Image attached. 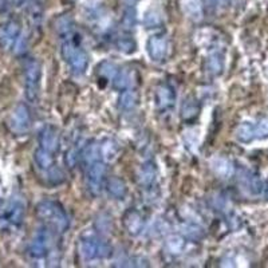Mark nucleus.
<instances>
[{
	"instance_id": "nucleus-7",
	"label": "nucleus",
	"mask_w": 268,
	"mask_h": 268,
	"mask_svg": "<svg viewBox=\"0 0 268 268\" xmlns=\"http://www.w3.org/2000/svg\"><path fill=\"white\" fill-rule=\"evenodd\" d=\"M26 215V205L19 198H11L0 207V221L10 225H20Z\"/></svg>"
},
{
	"instance_id": "nucleus-27",
	"label": "nucleus",
	"mask_w": 268,
	"mask_h": 268,
	"mask_svg": "<svg viewBox=\"0 0 268 268\" xmlns=\"http://www.w3.org/2000/svg\"><path fill=\"white\" fill-rule=\"evenodd\" d=\"M255 136L257 138L268 137V121H261L255 125Z\"/></svg>"
},
{
	"instance_id": "nucleus-11",
	"label": "nucleus",
	"mask_w": 268,
	"mask_h": 268,
	"mask_svg": "<svg viewBox=\"0 0 268 268\" xmlns=\"http://www.w3.org/2000/svg\"><path fill=\"white\" fill-rule=\"evenodd\" d=\"M154 99H156L157 108L160 109V110H162V112H166V110L173 108V105H175V90L172 89L171 86L164 85V83L157 86L156 93H154Z\"/></svg>"
},
{
	"instance_id": "nucleus-21",
	"label": "nucleus",
	"mask_w": 268,
	"mask_h": 268,
	"mask_svg": "<svg viewBox=\"0 0 268 268\" xmlns=\"http://www.w3.org/2000/svg\"><path fill=\"white\" fill-rule=\"evenodd\" d=\"M184 247H185V240H184L181 236H171V238L166 240V248L168 251L173 255H179V253L183 252Z\"/></svg>"
},
{
	"instance_id": "nucleus-25",
	"label": "nucleus",
	"mask_w": 268,
	"mask_h": 268,
	"mask_svg": "<svg viewBox=\"0 0 268 268\" xmlns=\"http://www.w3.org/2000/svg\"><path fill=\"white\" fill-rule=\"evenodd\" d=\"M117 47H118L121 51L130 54V52H134V50H136V43H134V41L130 39V38H121V39H118V42H117Z\"/></svg>"
},
{
	"instance_id": "nucleus-18",
	"label": "nucleus",
	"mask_w": 268,
	"mask_h": 268,
	"mask_svg": "<svg viewBox=\"0 0 268 268\" xmlns=\"http://www.w3.org/2000/svg\"><path fill=\"white\" fill-rule=\"evenodd\" d=\"M198 105H197V100L194 99L193 97H189L186 98L185 100H184L183 104V108H181V116H183L184 119H193L194 117L197 116L198 113Z\"/></svg>"
},
{
	"instance_id": "nucleus-19",
	"label": "nucleus",
	"mask_w": 268,
	"mask_h": 268,
	"mask_svg": "<svg viewBox=\"0 0 268 268\" xmlns=\"http://www.w3.org/2000/svg\"><path fill=\"white\" fill-rule=\"evenodd\" d=\"M154 177H156V168H154V165L152 162H146V164L142 165L141 172H140L141 185H152L153 181H154Z\"/></svg>"
},
{
	"instance_id": "nucleus-30",
	"label": "nucleus",
	"mask_w": 268,
	"mask_h": 268,
	"mask_svg": "<svg viewBox=\"0 0 268 268\" xmlns=\"http://www.w3.org/2000/svg\"><path fill=\"white\" fill-rule=\"evenodd\" d=\"M125 2V4H127L129 7H133L134 4L137 3V0H123Z\"/></svg>"
},
{
	"instance_id": "nucleus-3",
	"label": "nucleus",
	"mask_w": 268,
	"mask_h": 268,
	"mask_svg": "<svg viewBox=\"0 0 268 268\" xmlns=\"http://www.w3.org/2000/svg\"><path fill=\"white\" fill-rule=\"evenodd\" d=\"M0 45L15 54L26 50V38H23L19 23L11 20L0 26Z\"/></svg>"
},
{
	"instance_id": "nucleus-2",
	"label": "nucleus",
	"mask_w": 268,
	"mask_h": 268,
	"mask_svg": "<svg viewBox=\"0 0 268 268\" xmlns=\"http://www.w3.org/2000/svg\"><path fill=\"white\" fill-rule=\"evenodd\" d=\"M37 216L45 225H49L56 232H64L69 228V216L59 203L46 200L37 207Z\"/></svg>"
},
{
	"instance_id": "nucleus-20",
	"label": "nucleus",
	"mask_w": 268,
	"mask_h": 268,
	"mask_svg": "<svg viewBox=\"0 0 268 268\" xmlns=\"http://www.w3.org/2000/svg\"><path fill=\"white\" fill-rule=\"evenodd\" d=\"M137 105V94L131 91V90H126L121 94L119 97V106L123 110H130Z\"/></svg>"
},
{
	"instance_id": "nucleus-10",
	"label": "nucleus",
	"mask_w": 268,
	"mask_h": 268,
	"mask_svg": "<svg viewBox=\"0 0 268 268\" xmlns=\"http://www.w3.org/2000/svg\"><path fill=\"white\" fill-rule=\"evenodd\" d=\"M146 49H148V54H149L150 59L154 60V62H160V60H162L166 56V38L162 37V35L150 37L149 41H148V45H146Z\"/></svg>"
},
{
	"instance_id": "nucleus-29",
	"label": "nucleus",
	"mask_w": 268,
	"mask_h": 268,
	"mask_svg": "<svg viewBox=\"0 0 268 268\" xmlns=\"http://www.w3.org/2000/svg\"><path fill=\"white\" fill-rule=\"evenodd\" d=\"M208 3L211 7L216 8V10H221V8L227 7L228 0H208Z\"/></svg>"
},
{
	"instance_id": "nucleus-22",
	"label": "nucleus",
	"mask_w": 268,
	"mask_h": 268,
	"mask_svg": "<svg viewBox=\"0 0 268 268\" xmlns=\"http://www.w3.org/2000/svg\"><path fill=\"white\" fill-rule=\"evenodd\" d=\"M45 175H46V180H47L50 184H52V185H59L60 183H63L64 180L63 172L60 171L56 165L55 166H52L49 172H46Z\"/></svg>"
},
{
	"instance_id": "nucleus-12",
	"label": "nucleus",
	"mask_w": 268,
	"mask_h": 268,
	"mask_svg": "<svg viewBox=\"0 0 268 268\" xmlns=\"http://www.w3.org/2000/svg\"><path fill=\"white\" fill-rule=\"evenodd\" d=\"M34 162H35L38 169L43 173L49 172L52 166H55L54 165V154L50 153L49 150L41 148V146H38V149L34 152Z\"/></svg>"
},
{
	"instance_id": "nucleus-6",
	"label": "nucleus",
	"mask_w": 268,
	"mask_h": 268,
	"mask_svg": "<svg viewBox=\"0 0 268 268\" xmlns=\"http://www.w3.org/2000/svg\"><path fill=\"white\" fill-rule=\"evenodd\" d=\"M86 164V186L93 196H97L102 190L105 180V166L102 158H95V160L85 161Z\"/></svg>"
},
{
	"instance_id": "nucleus-8",
	"label": "nucleus",
	"mask_w": 268,
	"mask_h": 268,
	"mask_svg": "<svg viewBox=\"0 0 268 268\" xmlns=\"http://www.w3.org/2000/svg\"><path fill=\"white\" fill-rule=\"evenodd\" d=\"M8 126L14 133L24 134L31 126L30 110L24 104L18 105L8 118Z\"/></svg>"
},
{
	"instance_id": "nucleus-5",
	"label": "nucleus",
	"mask_w": 268,
	"mask_h": 268,
	"mask_svg": "<svg viewBox=\"0 0 268 268\" xmlns=\"http://www.w3.org/2000/svg\"><path fill=\"white\" fill-rule=\"evenodd\" d=\"M42 67L37 59H28L24 64V91L30 102H37L39 97Z\"/></svg>"
},
{
	"instance_id": "nucleus-13",
	"label": "nucleus",
	"mask_w": 268,
	"mask_h": 268,
	"mask_svg": "<svg viewBox=\"0 0 268 268\" xmlns=\"http://www.w3.org/2000/svg\"><path fill=\"white\" fill-rule=\"evenodd\" d=\"M123 223H125V227L130 234H138L144 227L141 215L136 211H129L125 219H123Z\"/></svg>"
},
{
	"instance_id": "nucleus-14",
	"label": "nucleus",
	"mask_w": 268,
	"mask_h": 268,
	"mask_svg": "<svg viewBox=\"0 0 268 268\" xmlns=\"http://www.w3.org/2000/svg\"><path fill=\"white\" fill-rule=\"evenodd\" d=\"M212 168L213 172L216 173L219 177L221 179H228L231 177L232 173H233V166H232V162L224 157H217L215 158L212 162Z\"/></svg>"
},
{
	"instance_id": "nucleus-15",
	"label": "nucleus",
	"mask_w": 268,
	"mask_h": 268,
	"mask_svg": "<svg viewBox=\"0 0 268 268\" xmlns=\"http://www.w3.org/2000/svg\"><path fill=\"white\" fill-rule=\"evenodd\" d=\"M181 6L188 18L193 20H200L203 16V10H201L200 0H181Z\"/></svg>"
},
{
	"instance_id": "nucleus-17",
	"label": "nucleus",
	"mask_w": 268,
	"mask_h": 268,
	"mask_svg": "<svg viewBox=\"0 0 268 268\" xmlns=\"http://www.w3.org/2000/svg\"><path fill=\"white\" fill-rule=\"evenodd\" d=\"M108 189L109 193L112 194L114 198H118V200L125 197V194H126V185L118 177H113V179L109 180Z\"/></svg>"
},
{
	"instance_id": "nucleus-28",
	"label": "nucleus",
	"mask_w": 268,
	"mask_h": 268,
	"mask_svg": "<svg viewBox=\"0 0 268 268\" xmlns=\"http://www.w3.org/2000/svg\"><path fill=\"white\" fill-rule=\"evenodd\" d=\"M248 185H250V189L252 190V193H260L261 188H263L261 180L257 176H251L248 179Z\"/></svg>"
},
{
	"instance_id": "nucleus-24",
	"label": "nucleus",
	"mask_w": 268,
	"mask_h": 268,
	"mask_svg": "<svg viewBox=\"0 0 268 268\" xmlns=\"http://www.w3.org/2000/svg\"><path fill=\"white\" fill-rule=\"evenodd\" d=\"M98 70H99V73L102 75H104L105 78H116L117 73H118V70H117V67L114 66L113 63H109V62H104V63L100 64L99 67H98Z\"/></svg>"
},
{
	"instance_id": "nucleus-23",
	"label": "nucleus",
	"mask_w": 268,
	"mask_h": 268,
	"mask_svg": "<svg viewBox=\"0 0 268 268\" xmlns=\"http://www.w3.org/2000/svg\"><path fill=\"white\" fill-rule=\"evenodd\" d=\"M223 69V59L219 54H213L208 58V70L213 74H219Z\"/></svg>"
},
{
	"instance_id": "nucleus-9",
	"label": "nucleus",
	"mask_w": 268,
	"mask_h": 268,
	"mask_svg": "<svg viewBox=\"0 0 268 268\" xmlns=\"http://www.w3.org/2000/svg\"><path fill=\"white\" fill-rule=\"evenodd\" d=\"M38 142H39L41 148L49 150L52 154H55L58 149H59V131H58L55 126L47 125L39 133Z\"/></svg>"
},
{
	"instance_id": "nucleus-1",
	"label": "nucleus",
	"mask_w": 268,
	"mask_h": 268,
	"mask_svg": "<svg viewBox=\"0 0 268 268\" xmlns=\"http://www.w3.org/2000/svg\"><path fill=\"white\" fill-rule=\"evenodd\" d=\"M55 229L49 225H43L35 232L27 250V255L31 261L51 260V256L55 253Z\"/></svg>"
},
{
	"instance_id": "nucleus-4",
	"label": "nucleus",
	"mask_w": 268,
	"mask_h": 268,
	"mask_svg": "<svg viewBox=\"0 0 268 268\" xmlns=\"http://www.w3.org/2000/svg\"><path fill=\"white\" fill-rule=\"evenodd\" d=\"M79 251L85 260H95L109 256L112 247L95 234H83L79 242Z\"/></svg>"
},
{
	"instance_id": "nucleus-16",
	"label": "nucleus",
	"mask_w": 268,
	"mask_h": 268,
	"mask_svg": "<svg viewBox=\"0 0 268 268\" xmlns=\"http://www.w3.org/2000/svg\"><path fill=\"white\" fill-rule=\"evenodd\" d=\"M236 138L240 142H244V144L252 141L253 138H256V136H255V125L250 122L242 123L236 129Z\"/></svg>"
},
{
	"instance_id": "nucleus-26",
	"label": "nucleus",
	"mask_w": 268,
	"mask_h": 268,
	"mask_svg": "<svg viewBox=\"0 0 268 268\" xmlns=\"http://www.w3.org/2000/svg\"><path fill=\"white\" fill-rule=\"evenodd\" d=\"M122 24L126 30L133 28V26L136 24V12H134V10L131 11V7H129V10L125 12V15H123L122 19Z\"/></svg>"
}]
</instances>
